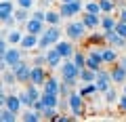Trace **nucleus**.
<instances>
[{"label": "nucleus", "mask_w": 126, "mask_h": 122, "mask_svg": "<svg viewBox=\"0 0 126 122\" xmlns=\"http://www.w3.org/2000/svg\"><path fill=\"white\" fill-rule=\"evenodd\" d=\"M97 80V72L90 68H82L80 70V84H86V82H94Z\"/></svg>", "instance_id": "27"}, {"label": "nucleus", "mask_w": 126, "mask_h": 122, "mask_svg": "<svg viewBox=\"0 0 126 122\" xmlns=\"http://www.w3.org/2000/svg\"><path fill=\"white\" fill-rule=\"evenodd\" d=\"M15 4L21 6V9H34V0H15Z\"/></svg>", "instance_id": "39"}, {"label": "nucleus", "mask_w": 126, "mask_h": 122, "mask_svg": "<svg viewBox=\"0 0 126 122\" xmlns=\"http://www.w3.org/2000/svg\"><path fill=\"white\" fill-rule=\"evenodd\" d=\"M32 68H34V65H32V63H27L25 59H23V61L17 65V68H13V72H15V76H17V82H19V84H23V86H25L27 82H30Z\"/></svg>", "instance_id": "7"}, {"label": "nucleus", "mask_w": 126, "mask_h": 122, "mask_svg": "<svg viewBox=\"0 0 126 122\" xmlns=\"http://www.w3.org/2000/svg\"><path fill=\"white\" fill-rule=\"evenodd\" d=\"M21 120L23 122H38V120H42V114L36 112L34 107H25L21 112Z\"/></svg>", "instance_id": "20"}, {"label": "nucleus", "mask_w": 126, "mask_h": 122, "mask_svg": "<svg viewBox=\"0 0 126 122\" xmlns=\"http://www.w3.org/2000/svg\"><path fill=\"white\" fill-rule=\"evenodd\" d=\"M57 109L59 107H53V105H46L44 112H42V120H55V116H57Z\"/></svg>", "instance_id": "32"}, {"label": "nucleus", "mask_w": 126, "mask_h": 122, "mask_svg": "<svg viewBox=\"0 0 126 122\" xmlns=\"http://www.w3.org/2000/svg\"><path fill=\"white\" fill-rule=\"evenodd\" d=\"M32 17H34V19H40V21H44V23H46V11L36 9V11H32Z\"/></svg>", "instance_id": "38"}, {"label": "nucleus", "mask_w": 126, "mask_h": 122, "mask_svg": "<svg viewBox=\"0 0 126 122\" xmlns=\"http://www.w3.org/2000/svg\"><path fill=\"white\" fill-rule=\"evenodd\" d=\"M99 4H101V11L105 13H113L116 11V0H99Z\"/></svg>", "instance_id": "31"}, {"label": "nucleus", "mask_w": 126, "mask_h": 122, "mask_svg": "<svg viewBox=\"0 0 126 122\" xmlns=\"http://www.w3.org/2000/svg\"><path fill=\"white\" fill-rule=\"evenodd\" d=\"M80 19L86 23V27H88L90 32H97V27H101V15H94V13L84 11V13L80 15Z\"/></svg>", "instance_id": "12"}, {"label": "nucleus", "mask_w": 126, "mask_h": 122, "mask_svg": "<svg viewBox=\"0 0 126 122\" xmlns=\"http://www.w3.org/2000/svg\"><path fill=\"white\" fill-rule=\"evenodd\" d=\"M61 90V78H55V76H48L46 82L42 84V93H53V95H59Z\"/></svg>", "instance_id": "15"}, {"label": "nucleus", "mask_w": 126, "mask_h": 122, "mask_svg": "<svg viewBox=\"0 0 126 122\" xmlns=\"http://www.w3.org/2000/svg\"><path fill=\"white\" fill-rule=\"evenodd\" d=\"M61 21H63V15L59 13V9L57 11L55 9L46 11V25H61Z\"/></svg>", "instance_id": "22"}, {"label": "nucleus", "mask_w": 126, "mask_h": 122, "mask_svg": "<svg viewBox=\"0 0 126 122\" xmlns=\"http://www.w3.org/2000/svg\"><path fill=\"white\" fill-rule=\"evenodd\" d=\"M118 63H120L122 68H126V55H120V59H118Z\"/></svg>", "instance_id": "43"}, {"label": "nucleus", "mask_w": 126, "mask_h": 122, "mask_svg": "<svg viewBox=\"0 0 126 122\" xmlns=\"http://www.w3.org/2000/svg\"><path fill=\"white\" fill-rule=\"evenodd\" d=\"M122 86H124V93H126V82H124V84H122Z\"/></svg>", "instance_id": "46"}, {"label": "nucleus", "mask_w": 126, "mask_h": 122, "mask_svg": "<svg viewBox=\"0 0 126 122\" xmlns=\"http://www.w3.org/2000/svg\"><path fill=\"white\" fill-rule=\"evenodd\" d=\"M88 42H93V44H103V42H105V34L103 32H101V34H90Z\"/></svg>", "instance_id": "37"}, {"label": "nucleus", "mask_w": 126, "mask_h": 122, "mask_svg": "<svg viewBox=\"0 0 126 122\" xmlns=\"http://www.w3.org/2000/svg\"><path fill=\"white\" fill-rule=\"evenodd\" d=\"M11 15H15V4H13V0H2V2H0V19L11 17Z\"/></svg>", "instance_id": "24"}, {"label": "nucleus", "mask_w": 126, "mask_h": 122, "mask_svg": "<svg viewBox=\"0 0 126 122\" xmlns=\"http://www.w3.org/2000/svg\"><path fill=\"white\" fill-rule=\"evenodd\" d=\"M30 17H32L30 9H21V6H17V9H15V19H17L19 23H25Z\"/></svg>", "instance_id": "29"}, {"label": "nucleus", "mask_w": 126, "mask_h": 122, "mask_svg": "<svg viewBox=\"0 0 126 122\" xmlns=\"http://www.w3.org/2000/svg\"><path fill=\"white\" fill-rule=\"evenodd\" d=\"M118 107H120V112L126 114V93H124V95H120V99H118Z\"/></svg>", "instance_id": "41"}, {"label": "nucleus", "mask_w": 126, "mask_h": 122, "mask_svg": "<svg viewBox=\"0 0 126 122\" xmlns=\"http://www.w3.org/2000/svg\"><path fill=\"white\" fill-rule=\"evenodd\" d=\"M23 25H25V27H23L25 32H30V34H38V36H40V34L46 30V23L40 21V19H34V17H30L25 23H23Z\"/></svg>", "instance_id": "13"}, {"label": "nucleus", "mask_w": 126, "mask_h": 122, "mask_svg": "<svg viewBox=\"0 0 126 122\" xmlns=\"http://www.w3.org/2000/svg\"><path fill=\"white\" fill-rule=\"evenodd\" d=\"M32 107H34V109H36V112H44V107H46V105H44V101H42V99H38V101H34V105H32Z\"/></svg>", "instance_id": "42"}, {"label": "nucleus", "mask_w": 126, "mask_h": 122, "mask_svg": "<svg viewBox=\"0 0 126 122\" xmlns=\"http://www.w3.org/2000/svg\"><path fill=\"white\" fill-rule=\"evenodd\" d=\"M25 53L27 51H23L21 46H11L6 53H2V61H0V68L6 70V68H17L19 63H21L23 59H25Z\"/></svg>", "instance_id": "3"}, {"label": "nucleus", "mask_w": 126, "mask_h": 122, "mask_svg": "<svg viewBox=\"0 0 126 122\" xmlns=\"http://www.w3.org/2000/svg\"><path fill=\"white\" fill-rule=\"evenodd\" d=\"M74 63L78 65V68H86V51H82V49H76V53H74Z\"/></svg>", "instance_id": "28"}, {"label": "nucleus", "mask_w": 126, "mask_h": 122, "mask_svg": "<svg viewBox=\"0 0 126 122\" xmlns=\"http://www.w3.org/2000/svg\"><path fill=\"white\" fill-rule=\"evenodd\" d=\"M118 19H122V21H126V9H122L120 13H118Z\"/></svg>", "instance_id": "44"}, {"label": "nucleus", "mask_w": 126, "mask_h": 122, "mask_svg": "<svg viewBox=\"0 0 126 122\" xmlns=\"http://www.w3.org/2000/svg\"><path fill=\"white\" fill-rule=\"evenodd\" d=\"M84 11H88V13H94V15H103L99 0H88V2L84 4Z\"/></svg>", "instance_id": "30"}, {"label": "nucleus", "mask_w": 126, "mask_h": 122, "mask_svg": "<svg viewBox=\"0 0 126 122\" xmlns=\"http://www.w3.org/2000/svg\"><path fill=\"white\" fill-rule=\"evenodd\" d=\"M2 84H4V86H15V84H19V82H17V76H15V72H13L11 68L2 70Z\"/></svg>", "instance_id": "26"}, {"label": "nucleus", "mask_w": 126, "mask_h": 122, "mask_svg": "<svg viewBox=\"0 0 126 122\" xmlns=\"http://www.w3.org/2000/svg\"><path fill=\"white\" fill-rule=\"evenodd\" d=\"M118 59H120L118 49H116V46H111V44H105V46H103V61H105V65L118 63Z\"/></svg>", "instance_id": "14"}, {"label": "nucleus", "mask_w": 126, "mask_h": 122, "mask_svg": "<svg viewBox=\"0 0 126 122\" xmlns=\"http://www.w3.org/2000/svg\"><path fill=\"white\" fill-rule=\"evenodd\" d=\"M94 84H97V90L99 93H105V90H109L113 86V80H111V72L105 68H101L99 72H97V80H94Z\"/></svg>", "instance_id": "6"}, {"label": "nucleus", "mask_w": 126, "mask_h": 122, "mask_svg": "<svg viewBox=\"0 0 126 122\" xmlns=\"http://www.w3.org/2000/svg\"><path fill=\"white\" fill-rule=\"evenodd\" d=\"M84 0H72V2H61L59 4V13L63 15V19H74L76 15L84 13Z\"/></svg>", "instance_id": "4"}, {"label": "nucleus", "mask_w": 126, "mask_h": 122, "mask_svg": "<svg viewBox=\"0 0 126 122\" xmlns=\"http://www.w3.org/2000/svg\"><path fill=\"white\" fill-rule=\"evenodd\" d=\"M88 27L82 19H69V23L65 25V36L69 38L72 42H82L86 36H88Z\"/></svg>", "instance_id": "2"}, {"label": "nucleus", "mask_w": 126, "mask_h": 122, "mask_svg": "<svg viewBox=\"0 0 126 122\" xmlns=\"http://www.w3.org/2000/svg\"><path fill=\"white\" fill-rule=\"evenodd\" d=\"M19 97H21V103H23V107H32L34 105V101H32V97H30V93H27L25 88L19 93Z\"/></svg>", "instance_id": "35"}, {"label": "nucleus", "mask_w": 126, "mask_h": 122, "mask_svg": "<svg viewBox=\"0 0 126 122\" xmlns=\"http://www.w3.org/2000/svg\"><path fill=\"white\" fill-rule=\"evenodd\" d=\"M59 109H61V112H67V109H69V99H67V97H61V101H59Z\"/></svg>", "instance_id": "40"}, {"label": "nucleus", "mask_w": 126, "mask_h": 122, "mask_svg": "<svg viewBox=\"0 0 126 122\" xmlns=\"http://www.w3.org/2000/svg\"><path fill=\"white\" fill-rule=\"evenodd\" d=\"M2 105H4V107H9V109H13V112H17V114H21V107H23L19 93H17V95H15V93H13V95H9V97H6V101H4Z\"/></svg>", "instance_id": "18"}, {"label": "nucleus", "mask_w": 126, "mask_h": 122, "mask_svg": "<svg viewBox=\"0 0 126 122\" xmlns=\"http://www.w3.org/2000/svg\"><path fill=\"white\" fill-rule=\"evenodd\" d=\"M67 99H69V112H72V116L80 120V118L86 114V109H84V101H86V97H82L78 90H72V95H69Z\"/></svg>", "instance_id": "5"}, {"label": "nucleus", "mask_w": 126, "mask_h": 122, "mask_svg": "<svg viewBox=\"0 0 126 122\" xmlns=\"http://www.w3.org/2000/svg\"><path fill=\"white\" fill-rule=\"evenodd\" d=\"M32 65H46V53L44 51H40L36 57L32 59Z\"/></svg>", "instance_id": "36"}, {"label": "nucleus", "mask_w": 126, "mask_h": 122, "mask_svg": "<svg viewBox=\"0 0 126 122\" xmlns=\"http://www.w3.org/2000/svg\"><path fill=\"white\" fill-rule=\"evenodd\" d=\"M44 34H46V36L50 38V42H53V46L57 44L59 40H63V32H61V27H59V25H46Z\"/></svg>", "instance_id": "19"}, {"label": "nucleus", "mask_w": 126, "mask_h": 122, "mask_svg": "<svg viewBox=\"0 0 126 122\" xmlns=\"http://www.w3.org/2000/svg\"><path fill=\"white\" fill-rule=\"evenodd\" d=\"M44 53H46V68H48V70H57V68H61V63H63V57L59 55V51L55 49V46L46 49Z\"/></svg>", "instance_id": "9"}, {"label": "nucleus", "mask_w": 126, "mask_h": 122, "mask_svg": "<svg viewBox=\"0 0 126 122\" xmlns=\"http://www.w3.org/2000/svg\"><path fill=\"white\" fill-rule=\"evenodd\" d=\"M59 72H61V80L67 82L69 86L76 88L80 84V68L74 63V59H65L61 63V68H59Z\"/></svg>", "instance_id": "1"}, {"label": "nucleus", "mask_w": 126, "mask_h": 122, "mask_svg": "<svg viewBox=\"0 0 126 122\" xmlns=\"http://www.w3.org/2000/svg\"><path fill=\"white\" fill-rule=\"evenodd\" d=\"M48 68H44V65H34L32 68V76H30V82L32 84H38V86H42L46 82V78L50 76L48 72H46Z\"/></svg>", "instance_id": "8"}, {"label": "nucleus", "mask_w": 126, "mask_h": 122, "mask_svg": "<svg viewBox=\"0 0 126 122\" xmlns=\"http://www.w3.org/2000/svg\"><path fill=\"white\" fill-rule=\"evenodd\" d=\"M109 72H111L113 84H124L126 82V68H122L120 63H113L111 68H109Z\"/></svg>", "instance_id": "16"}, {"label": "nucleus", "mask_w": 126, "mask_h": 122, "mask_svg": "<svg viewBox=\"0 0 126 122\" xmlns=\"http://www.w3.org/2000/svg\"><path fill=\"white\" fill-rule=\"evenodd\" d=\"M103 97H105V103H118V99H120V95H118L116 90H113V86H111L109 90H105Z\"/></svg>", "instance_id": "33"}, {"label": "nucleus", "mask_w": 126, "mask_h": 122, "mask_svg": "<svg viewBox=\"0 0 126 122\" xmlns=\"http://www.w3.org/2000/svg\"><path fill=\"white\" fill-rule=\"evenodd\" d=\"M0 120L2 122H15V120H21V114H17V112H13V109L2 105V109H0Z\"/></svg>", "instance_id": "23"}, {"label": "nucleus", "mask_w": 126, "mask_h": 122, "mask_svg": "<svg viewBox=\"0 0 126 122\" xmlns=\"http://www.w3.org/2000/svg\"><path fill=\"white\" fill-rule=\"evenodd\" d=\"M17 19H15V15H11V17H4L2 19V27L4 30H13V27H17Z\"/></svg>", "instance_id": "34"}, {"label": "nucleus", "mask_w": 126, "mask_h": 122, "mask_svg": "<svg viewBox=\"0 0 126 122\" xmlns=\"http://www.w3.org/2000/svg\"><path fill=\"white\" fill-rule=\"evenodd\" d=\"M38 42H40V36H38V34L25 32L23 38H21V42H19V46H21L23 51H36L38 49Z\"/></svg>", "instance_id": "10"}, {"label": "nucleus", "mask_w": 126, "mask_h": 122, "mask_svg": "<svg viewBox=\"0 0 126 122\" xmlns=\"http://www.w3.org/2000/svg\"><path fill=\"white\" fill-rule=\"evenodd\" d=\"M2 34H4V36L9 38L11 46H19V42H21V38H23V34H25V30L13 27V30H2Z\"/></svg>", "instance_id": "17"}, {"label": "nucleus", "mask_w": 126, "mask_h": 122, "mask_svg": "<svg viewBox=\"0 0 126 122\" xmlns=\"http://www.w3.org/2000/svg\"><path fill=\"white\" fill-rule=\"evenodd\" d=\"M55 49L59 51V55H61L63 57V61H65V59H72L74 57V53H76V49H74V44H72V40H59L57 44H55Z\"/></svg>", "instance_id": "11"}, {"label": "nucleus", "mask_w": 126, "mask_h": 122, "mask_svg": "<svg viewBox=\"0 0 126 122\" xmlns=\"http://www.w3.org/2000/svg\"><path fill=\"white\" fill-rule=\"evenodd\" d=\"M78 93L88 99V97H94L99 90H97V84H94V82H86V84H80V90H78Z\"/></svg>", "instance_id": "25"}, {"label": "nucleus", "mask_w": 126, "mask_h": 122, "mask_svg": "<svg viewBox=\"0 0 126 122\" xmlns=\"http://www.w3.org/2000/svg\"><path fill=\"white\" fill-rule=\"evenodd\" d=\"M61 2H72V0H59V4H61Z\"/></svg>", "instance_id": "45"}, {"label": "nucleus", "mask_w": 126, "mask_h": 122, "mask_svg": "<svg viewBox=\"0 0 126 122\" xmlns=\"http://www.w3.org/2000/svg\"><path fill=\"white\" fill-rule=\"evenodd\" d=\"M118 25V17L111 13H105L103 17H101V30H116Z\"/></svg>", "instance_id": "21"}]
</instances>
